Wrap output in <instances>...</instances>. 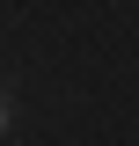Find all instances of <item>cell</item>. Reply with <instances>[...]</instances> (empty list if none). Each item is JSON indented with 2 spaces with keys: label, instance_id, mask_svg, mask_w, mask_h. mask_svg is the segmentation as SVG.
Wrapping results in <instances>:
<instances>
[{
  "label": "cell",
  "instance_id": "cell-1",
  "mask_svg": "<svg viewBox=\"0 0 139 146\" xmlns=\"http://www.w3.org/2000/svg\"><path fill=\"white\" fill-rule=\"evenodd\" d=\"M0 131H7V95H0Z\"/></svg>",
  "mask_w": 139,
  "mask_h": 146
}]
</instances>
